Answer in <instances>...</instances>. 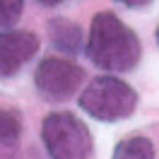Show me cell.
<instances>
[{
  "label": "cell",
  "mask_w": 159,
  "mask_h": 159,
  "mask_svg": "<svg viewBox=\"0 0 159 159\" xmlns=\"http://www.w3.org/2000/svg\"><path fill=\"white\" fill-rule=\"evenodd\" d=\"M87 58L106 72H130L142 58V43L113 12H97L87 39Z\"/></svg>",
  "instance_id": "1"
},
{
  "label": "cell",
  "mask_w": 159,
  "mask_h": 159,
  "mask_svg": "<svg viewBox=\"0 0 159 159\" xmlns=\"http://www.w3.org/2000/svg\"><path fill=\"white\" fill-rule=\"evenodd\" d=\"M77 101L87 116L101 123H116V120L130 118L133 111L138 109V92L123 80L104 75L92 80Z\"/></svg>",
  "instance_id": "2"
},
{
  "label": "cell",
  "mask_w": 159,
  "mask_h": 159,
  "mask_svg": "<svg viewBox=\"0 0 159 159\" xmlns=\"http://www.w3.org/2000/svg\"><path fill=\"white\" fill-rule=\"evenodd\" d=\"M41 140L51 159H92L94 140L89 128L70 111H53L43 118Z\"/></svg>",
  "instance_id": "3"
},
{
  "label": "cell",
  "mask_w": 159,
  "mask_h": 159,
  "mask_svg": "<svg viewBox=\"0 0 159 159\" xmlns=\"http://www.w3.org/2000/svg\"><path fill=\"white\" fill-rule=\"evenodd\" d=\"M82 82H84V70L77 63L53 58V56L43 58L34 72L36 92L41 94V99L51 101V104H60V101H68L70 97H75Z\"/></svg>",
  "instance_id": "4"
},
{
  "label": "cell",
  "mask_w": 159,
  "mask_h": 159,
  "mask_svg": "<svg viewBox=\"0 0 159 159\" xmlns=\"http://www.w3.org/2000/svg\"><path fill=\"white\" fill-rule=\"evenodd\" d=\"M39 51V36L22 29H0V80H10Z\"/></svg>",
  "instance_id": "5"
},
{
  "label": "cell",
  "mask_w": 159,
  "mask_h": 159,
  "mask_svg": "<svg viewBox=\"0 0 159 159\" xmlns=\"http://www.w3.org/2000/svg\"><path fill=\"white\" fill-rule=\"evenodd\" d=\"M48 39L53 43V48L65 53V56H77L82 51V43H84L82 29L65 17H56L48 22Z\"/></svg>",
  "instance_id": "6"
},
{
  "label": "cell",
  "mask_w": 159,
  "mask_h": 159,
  "mask_svg": "<svg viewBox=\"0 0 159 159\" xmlns=\"http://www.w3.org/2000/svg\"><path fill=\"white\" fill-rule=\"evenodd\" d=\"M113 159H154V145L145 135H128L113 147Z\"/></svg>",
  "instance_id": "7"
},
{
  "label": "cell",
  "mask_w": 159,
  "mask_h": 159,
  "mask_svg": "<svg viewBox=\"0 0 159 159\" xmlns=\"http://www.w3.org/2000/svg\"><path fill=\"white\" fill-rule=\"evenodd\" d=\"M22 135V118L17 111L0 106V149L15 147Z\"/></svg>",
  "instance_id": "8"
},
{
  "label": "cell",
  "mask_w": 159,
  "mask_h": 159,
  "mask_svg": "<svg viewBox=\"0 0 159 159\" xmlns=\"http://www.w3.org/2000/svg\"><path fill=\"white\" fill-rule=\"evenodd\" d=\"M24 12V0H0V29H10Z\"/></svg>",
  "instance_id": "9"
},
{
  "label": "cell",
  "mask_w": 159,
  "mask_h": 159,
  "mask_svg": "<svg viewBox=\"0 0 159 159\" xmlns=\"http://www.w3.org/2000/svg\"><path fill=\"white\" fill-rule=\"evenodd\" d=\"M120 5H125V7H133V10H138V7H147L152 0H116Z\"/></svg>",
  "instance_id": "10"
},
{
  "label": "cell",
  "mask_w": 159,
  "mask_h": 159,
  "mask_svg": "<svg viewBox=\"0 0 159 159\" xmlns=\"http://www.w3.org/2000/svg\"><path fill=\"white\" fill-rule=\"evenodd\" d=\"M36 2H41L43 7H56V5H60V2H68V0H36Z\"/></svg>",
  "instance_id": "11"
},
{
  "label": "cell",
  "mask_w": 159,
  "mask_h": 159,
  "mask_svg": "<svg viewBox=\"0 0 159 159\" xmlns=\"http://www.w3.org/2000/svg\"><path fill=\"white\" fill-rule=\"evenodd\" d=\"M157 43H159V27H157Z\"/></svg>",
  "instance_id": "12"
}]
</instances>
